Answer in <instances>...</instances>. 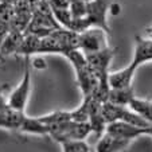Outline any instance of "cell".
<instances>
[{
  "label": "cell",
  "mask_w": 152,
  "mask_h": 152,
  "mask_svg": "<svg viewBox=\"0 0 152 152\" xmlns=\"http://www.w3.org/2000/svg\"><path fill=\"white\" fill-rule=\"evenodd\" d=\"M65 57L70 61V63L74 67L75 75H77V83L80 86L83 97L92 96L98 85V78L96 73L93 72V69L90 67V65L88 63L85 54L81 50L74 49L66 53Z\"/></svg>",
  "instance_id": "cell-1"
},
{
  "label": "cell",
  "mask_w": 152,
  "mask_h": 152,
  "mask_svg": "<svg viewBox=\"0 0 152 152\" xmlns=\"http://www.w3.org/2000/svg\"><path fill=\"white\" fill-rule=\"evenodd\" d=\"M112 0H90L86 3V16L78 20H72L70 28L75 32H81L89 27H101L106 32L109 31V27L106 24V14L109 11Z\"/></svg>",
  "instance_id": "cell-2"
},
{
  "label": "cell",
  "mask_w": 152,
  "mask_h": 152,
  "mask_svg": "<svg viewBox=\"0 0 152 152\" xmlns=\"http://www.w3.org/2000/svg\"><path fill=\"white\" fill-rule=\"evenodd\" d=\"M108 34L109 32H106L101 27H89L78 32V50L86 55L109 47Z\"/></svg>",
  "instance_id": "cell-3"
},
{
  "label": "cell",
  "mask_w": 152,
  "mask_h": 152,
  "mask_svg": "<svg viewBox=\"0 0 152 152\" xmlns=\"http://www.w3.org/2000/svg\"><path fill=\"white\" fill-rule=\"evenodd\" d=\"M31 89V70H30V57H24V73L23 78L18 85V88L11 93L8 98V106L19 112H24L27 105V100Z\"/></svg>",
  "instance_id": "cell-4"
},
{
  "label": "cell",
  "mask_w": 152,
  "mask_h": 152,
  "mask_svg": "<svg viewBox=\"0 0 152 152\" xmlns=\"http://www.w3.org/2000/svg\"><path fill=\"white\" fill-rule=\"evenodd\" d=\"M116 54V49L112 47H106V49L101 50L97 53H92V54H86V61L96 73L98 81H109V65L112 62L113 57Z\"/></svg>",
  "instance_id": "cell-5"
},
{
  "label": "cell",
  "mask_w": 152,
  "mask_h": 152,
  "mask_svg": "<svg viewBox=\"0 0 152 152\" xmlns=\"http://www.w3.org/2000/svg\"><path fill=\"white\" fill-rule=\"evenodd\" d=\"M104 132L110 133V135L117 136V137H121L124 140L132 141L135 139L140 137V136L147 135V128L132 125V124L125 123V121H113V123L106 124Z\"/></svg>",
  "instance_id": "cell-6"
},
{
  "label": "cell",
  "mask_w": 152,
  "mask_h": 152,
  "mask_svg": "<svg viewBox=\"0 0 152 152\" xmlns=\"http://www.w3.org/2000/svg\"><path fill=\"white\" fill-rule=\"evenodd\" d=\"M147 62H152V38H143L136 37L135 38V54H133V61L128 65V67L136 73V70Z\"/></svg>",
  "instance_id": "cell-7"
},
{
  "label": "cell",
  "mask_w": 152,
  "mask_h": 152,
  "mask_svg": "<svg viewBox=\"0 0 152 152\" xmlns=\"http://www.w3.org/2000/svg\"><path fill=\"white\" fill-rule=\"evenodd\" d=\"M129 143H131L129 140H124L121 137L104 132L98 143L96 144L94 152H120L125 149L129 145Z\"/></svg>",
  "instance_id": "cell-8"
},
{
  "label": "cell",
  "mask_w": 152,
  "mask_h": 152,
  "mask_svg": "<svg viewBox=\"0 0 152 152\" xmlns=\"http://www.w3.org/2000/svg\"><path fill=\"white\" fill-rule=\"evenodd\" d=\"M24 32L18 31V30H10L7 37L0 45V61L7 58L8 55L16 54L22 40H23Z\"/></svg>",
  "instance_id": "cell-9"
},
{
  "label": "cell",
  "mask_w": 152,
  "mask_h": 152,
  "mask_svg": "<svg viewBox=\"0 0 152 152\" xmlns=\"http://www.w3.org/2000/svg\"><path fill=\"white\" fill-rule=\"evenodd\" d=\"M133 97H135V94H133L132 86H128V88H110L106 101L116 104V105L128 106Z\"/></svg>",
  "instance_id": "cell-10"
},
{
  "label": "cell",
  "mask_w": 152,
  "mask_h": 152,
  "mask_svg": "<svg viewBox=\"0 0 152 152\" xmlns=\"http://www.w3.org/2000/svg\"><path fill=\"white\" fill-rule=\"evenodd\" d=\"M135 73L129 69L128 66L123 70H118L115 73H109V85L110 88H128L132 86V80Z\"/></svg>",
  "instance_id": "cell-11"
},
{
  "label": "cell",
  "mask_w": 152,
  "mask_h": 152,
  "mask_svg": "<svg viewBox=\"0 0 152 152\" xmlns=\"http://www.w3.org/2000/svg\"><path fill=\"white\" fill-rule=\"evenodd\" d=\"M19 131L26 133H32V135H40V136H49V128L43 123H40L37 118H31L24 116L23 121L19 126Z\"/></svg>",
  "instance_id": "cell-12"
},
{
  "label": "cell",
  "mask_w": 152,
  "mask_h": 152,
  "mask_svg": "<svg viewBox=\"0 0 152 152\" xmlns=\"http://www.w3.org/2000/svg\"><path fill=\"white\" fill-rule=\"evenodd\" d=\"M129 109H132L135 113L147 120L148 123H152V101L144 100V98L133 97L129 102Z\"/></svg>",
  "instance_id": "cell-13"
},
{
  "label": "cell",
  "mask_w": 152,
  "mask_h": 152,
  "mask_svg": "<svg viewBox=\"0 0 152 152\" xmlns=\"http://www.w3.org/2000/svg\"><path fill=\"white\" fill-rule=\"evenodd\" d=\"M38 120H39L40 123H43L45 125H47V128H49V126L57 125V124L65 123V121L73 120V118H72V112H66V110H57V112L49 113V115L40 116V117H38Z\"/></svg>",
  "instance_id": "cell-14"
},
{
  "label": "cell",
  "mask_w": 152,
  "mask_h": 152,
  "mask_svg": "<svg viewBox=\"0 0 152 152\" xmlns=\"http://www.w3.org/2000/svg\"><path fill=\"white\" fill-rule=\"evenodd\" d=\"M62 152H90V148L85 140H66L61 143Z\"/></svg>",
  "instance_id": "cell-15"
},
{
  "label": "cell",
  "mask_w": 152,
  "mask_h": 152,
  "mask_svg": "<svg viewBox=\"0 0 152 152\" xmlns=\"http://www.w3.org/2000/svg\"><path fill=\"white\" fill-rule=\"evenodd\" d=\"M55 20L59 23L61 27L63 28H70L72 24V14L69 8H59V10H51Z\"/></svg>",
  "instance_id": "cell-16"
},
{
  "label": "cell",
  "mask_w": 152,
  "mask_h": 152,
  "mask_svg": "<svg viewBox=\"0 0 152 152\" xmlns=\"http://www.w3.org/2000/svg\"><path fill=\"white\" fill-rule=\"evenodd\" d=\"M86 3L88 1H81V0H75V1H70V14H72V20H78L86 16Z\"/></svg>",
  "instance_id": "cell-17"
},
{
  "label": "cell",
  "mask_w": 152,
  "mask_h": 152,
  "mask_svg": "<svg viewBox=\"0 0 152 152\" xmlns=\"http://www.w3.org/2000/svg\"><path fill=\"white\" fill-rule=\"evenodd\" d=\"M51 10H59V8H69L70 0H47Z\"/></svg>",
  "instance_id": "cell-18"
},
{
  "label": "cell",
  "mask_w": 152,
  "mask_h": 152,
  "mask_svg": "<svg viewBox=\"0 0 152 152\" xmlns=\"http://www.w3.org/2000/svg\"><path fill=\"white\" fill-rule=\"evenodd\" d=\"M32 66H34L35 69H46L47 65L43 58H35V59L32 61Z\"/></svg>",
  "instance_id": "cell-19"
},
{
  "label": "cell",
  "mask_w": 152,
  "mask_h": 152,
  "mask_svg": "<svg viewBox=\"0 0 152 152\" xmlns=\"http://www.w3.org/2000/svg\"><path fill=\"white\" fill-rule=\"evenodd\" d=\"M109 11H110V14L116 16V15H118L121 12V6L118 3H116V1H112L109 7Z\"/></svg>",
  "instance_id": "cell-20"
},
{
  "label": "cell",
  "mask_w": 152,
  "mask_h": 152,
  "mask_svg": "<svg viewBox=\"0 0 152 152\" xmlns=\"http://www.w3.org/2000/svg\"><path fill=\"white\" fill-rule=\"evenodd\" d=\"M145 32L148 34V37H149V38H152V26L147 27V28H145Z\"/></svg>",
  "instance_id": "cell-21"
},
{
  "label": "cell",
  "mask_w": 152,
  "mask_h": 152,
  "mask_svg": "<svg viewBox=\"0 0 152 152\" xmlns=\"http://www.w3.org/2000/svg\"><path fill=\"white\" fill-rule=\"evenodd\" d=\"M147 135H149V136H152V124L147 128Z\"/></svg>",
  "instance_id": "cell-22"
},
{
  "label": "cell",
  "mask_w": 152,
  "mask_h": 152,
  "mask_svg": "<svg viewBox=\"0 0 152 152\" xmlns=\"http://www.w3.org/2000/svg\"><path fill=\"white\" fill-rule=\"evenodd\" d=\"M70 1H75V0H70ZM81 1H90V0H81Z\"/></svg>",
  "instance_id": "cell-23"
},
{
  "label": "cell",
  "mask_w": 152,
  "mask_h": 152,
  "mask_svg": "<svg viewBox=\"0 0 152 152\" xmlns=\"http://www.w3.org/2000/svg\"><path fill=\"white\" fill-rule=\"evenodd\" d=\"M90 152H94V151H90Z\"/></svg>",
  "instance_id": "cell-24"
}]
</instances>
